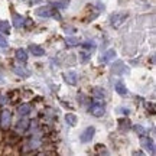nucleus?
I'll list each match as a JSON object with an SVG mask.
<instances>
[{"label":"nucleus","mask_w":156,"mask_h":156,"mask_svg":"<svg viewBox=\"0 0 156 156\" xmlns=\"http://www.w3.org/2000/svg\"><path fill=\"white\" fill-rule=\"evenodd\" d=\"M90 113H91L93 116H95V117H100V116H103V114L106 113V108H104L103 104L94 103V104H91V107H90Z\"/></svg>","instance_id":"nucleus-1"},{"label":"nucleus","mask_w":156,"mask_h":156,"mask_svg":"<svg viewBox=\"0 0 156 156\" xmlns=\"http://www.w3.org/2000/svg\"><path fill=\"white\" fill-rule=\"evenodd\" d=\"M94 132H95V129L93 127V126L87 127L83 132V134H81V142H83V143H87V142H90V140L93 139V136H94Z\"/></svg>","instance_id":"nucleus-2"},{"label":"nucleus","mask_w":156,"mask_h":156,"mask_svg":"<svg viewBox=\"0 0 156 156\" xmlns=\"http://www.w3.org/2000/svg\"><path fill=\"white\" fill-rule=\"evenodd\" d=\"M2 127L3 129H7L10 126V122H12V114L9 110H5V112L2 113Z\"/></svg>","instance_id":"nucleus-3"},{"label":"nucleus","mask_w":156,"mask_h":156,"mask_svg":"<svg viewBox=\"0 0 156 156\" xmlns=\"http://www.w3.org/2000/svg\"><path fill=\"white\" fill-rule=\"evenodd\" d=\"M114 56H116V51H114V49H108L107 52H104V55L100 58V62L107 64V62H110L112 59H114Z\"/></svg>","instance_id":"nucleus-4"},{"label":"nucleus","mask_w":156,"mask_h":156,"mask_svg":"<svg viewBox=\"0 0 156 156\" xmlns=\"http://www.w3.org/2000/svg\"><path fill=\"white\" fill-rule=\"evenodd\" d=\"M142 146L147 151H151V153H155V145L149 137H142Z\"/></svg>","instance_id":"nucleus-5"},{"label":"nucleus","mask_w":156,"mask_h":156,"mask_svg":"<svg viewBox=\"0 0 156 156\" xmlns=\"http://www.w3.org/2000/svg\"><path fill=\"white\" fill-rule=\"evenodd\" d=\"M29 51L34 54V56H44L45 55V49L41 48L39 45H30V46H29Z\"/></svg>","instance_id":"nucleus-6"},{"label":"nucleus","mask_w":156,"mask_h":156,"mask_svg":"<svg viewBox=\"0 0 156 156\" xmlns=\"http://www.w3.org/2000/svg\"><path fill=\"white\" fill-rule=\"evenodd\" d=\"M13 73L17 74L19 77H23V78H28L29 75H30V73H29L28 69H25V68H22V67H17V65L13 67Z\"/></svg>","instance_id":"nucleus-7"},{"label":"nucleus","mask_w":156,"mask_h":156,"mask_svg":"<svg viewBox=\"0 0 156 156\" xmlns=\"http://www.w3.org/2000/svg\"><path fill=\"white\" fill-rule=\"evenodd\" d=\"M36 15L41 17H49V16H52V10H51L49 7H39L38 10H36Z\"/></svg>","instance_id":"nucleus-8"},{"label":"nucleus","mask_w":156,"mask_h":156,"mask_svg":"<svg viewBox=\"0 0 156 156\" xmlns=\"http://www.w3.org/2000/svg\"><path fill=\"white\" fill-rule=\"evenodd\" d=\"M124 19H126V15H114V16L110 17L113 26H119V25H122V20H124Z\"/></svg>","instance_id":"nucleus-9"},{"label":"nucleus","mask_w":156,"mask_h":156,"mask_svg":"<svg viewBox=\"0 0 156 156\" xmlns=\"http://www.w3.org/2000/svg\"><path fill=\"white\" fill-rule=\"evenodd\" d=\"M77 80H78V75L75 73H68L65 74V81L71 85H75L77 84Z\"/></svg>","instance_id":"nucleus-10"},{"label":"nucleus","mask_w":156,"mask_h":156,"mask_svg":"<svg viewBox=\"0 0 156 156\" xmlns=\"http://www.w3.org/2000/svg\"><path fill=\"white\" fill-rule=\"evenodd\" d=\"M13 25H15V28H22L25 25V19L22 16L16 15V13H13Z\"/></svg>","instance_id":"nucleus-11"},{"label":"nucleus","mask_w":156,"mask_h":156,"mask_svg":"<svg viewBox=\"0 0 156 156\" xmlns=\"http://www.w3.org/2000/svg\"><path fill=\"white\" fill-rule=\"evenodd\" d=\"M120 68H124V65H123L122 61H117L116 64L113 65V73H116V74H124V73H127V69H120Z\"/></svg>","instance_id":"nucleus-12"},{"label":"nucleus","mask_w":156,"mask_h":156,"mask_svg":"<svg viewBox=\"0 0 156 156\" xmlns=\"http://www.w3.org/2000/svg\"><path fill=\"white\" fill-rule=\"evenodd\" d=\"M116 91L120 95H126V94H127V88H126V85L123 84V81H119V83L116 84Z\"/></svg>","instance_id":"nucleus-13"},{"label":"nucleus","mask_w":156,"mask_h":156,"mask_svg":"<svg viewBox=\"0 0 156 156\" xmlns=\"http://www.w3.org/2000/svg\"><path fill=\"white\" fill-rule=\"evenodd\" d=\"M29 112H30V106H29V104H23V106H20L17 108V114L20 117H25Z\"/></svg>","instance_id":"nucleus-14"},{"label":"nucleus","mask_w":156,"mask_h":156,"mask_svg":"<svg viewBox=\"0 0 156 156\" xmlns=\"http://www.w3.org/2000/svg\"><path fill=\"white\" fill-rule=\"evenodd\" d=\"M65 122L68 123V126H75L77 124V116L73 114V113H68L65 116Z\"/></svg>","instance_id":"nucleus-15"},{"label":"nucleus","mask_w":156,"mask_h":156,"mask_svg":"<svg viewBox=\"0 0 156 156\" xmlns=\"http://www.w3.org/2000/svg\"><path fill=\"white\" fill-rule=\"evenodd\" d=\"M28 124H29V122L26 120V119H23V120H20V122H17L16 130H19V132H25V130L28 129Z\"/></svg>","instance_id":"nucleus-16"},{"label":"nucleus","mask_w":156,"mask_h":156,"mask_svg":"<svg viewBox=\"0 0 156 156\" xmlns=\"http://www.w3.org/2000/svg\"><path fill=\"white\" fill-rule=\"evenodd\" d=\"M16 58L19 59V61L26 62V59H28V55H26V51H25V49H17V51H16Z\"/></svg>","instance_id":"nucleus-17"},{"label":"nucleus","mask_w":156,"mask_h":156,"mask_svg":"<svg viewBox=\"0 0 156 156\" xmlns=\"http://www.w3.org/2000/svg\"><path fill=\"white\" fill-rule=\"evenodd\" d=\"M0 32H2V34H9V32H10V25H9V22L0 20Z\"/></svg>","instance_id":"nucleus-18"},{"label":"nucleus","mask_w":156,"mask_h":156,"mask_svg":"<svg viewBox=\"0 0 156 156\" xmlns=\"http://www.w3.org/2000/svg\"><path fill=\"white\" fill-rule=\"evenodd\" d=\"M94 95L98 98H104L106 97V90L104 88H95L94 90Z\"/></svg>","instance_id":"nucleus-19"},{"label":"nucleus","mask_w":156,"mask_h":156,"mask_svg":"<svg viewBox=\"0 0 156 156\" xmlns=\"http://www.w3.org/2000/svg\"><path fill=\"white\" fill-rule=\"evenodd\" d=\"M65 44H67L68 46H77V45L80 44V41H78V38H67Z\"/></svg>","instance_id":"nucleus-20"},{"label":"nucleus","mask_w":156,"mask_h":156,"mask_svg":"<svg viewBox=\"0 0 156 156\" xmlns=\"http://www.w3.org/2000/svg\"><path fill=\"white\" fill-rule=\"evenodd\" d=\"M52 6H55L56 9H64V7L68 6V2H54Z\"/></svg>","instance_id":"nucleus-21"},{"label":"nucleus","mask_w":156,"mask_h":156,"mask_svg":"<svg viewBox=\"0 0 156 156\" xmlns=\"http://www.w3.org/2000/svg\"><path fill=\"white\" fill-rule=\"evenodd\" d=\"M6 46H7V41L0 35V48H6Z\"/></svg>","instance_id":"nucleus-22"},{"label":"nucleus","mask_w":156,"mask_h":156,"mask_svg":"<svg viewBox=\"0 0 156 156\" xmlns=\"http://www.w3.org/2000/svg\"><path fill=\"white\" fill-rule=\"evenodd\" d=\"M134 130H136L137 133H140V134H143V133H145V129L142 127V126H136V127H134Z\"/></svg>","instance_id":"nucleus-23"},{"label":"nucleus","mask_w":156,"mask_h":156,"mask_svg":"<svg viewBox=\"0 0 156 156\" xmlns=\"http://www.w3.org/2000/svg\"><path fill=\"white\" fill-rule=\"evenodd\" d=\"M80 56H83V58H81V61H83V62H87V61H88V56H87V54H84V52H83V54H81Z\"/></svg>","instance_id":"nucleus-24"},{"label":"nucleus","mask_w":156,"mask_h":156,"mask_svg":"<svg viewBox=\"0 0 156 156\" xmlns=\"http://www.w3.org/2000/svg\"><path fill=\"white\" fill-rule=\"evenodd\" d=\"M5 103H6V97L3 94H0V106H3Z\"/></svg>","instance_id":"nucleus-25"}]
</instances>
